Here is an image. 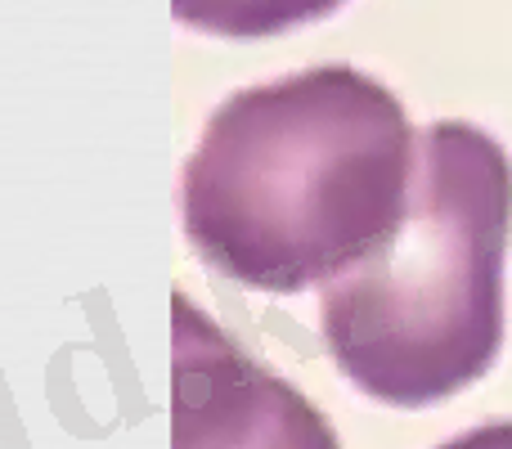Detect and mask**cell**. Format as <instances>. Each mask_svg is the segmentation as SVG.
<instances>
[{
  "instance_id": "obj_1",
  "label": "cell",
  "mask_w": 512,
  "mask_h": 449,
  "mask_svg": "<svg viewBox=\"0 0 512 449\" xmlns=\"http://www.w3.org/2000/svg\"><path fill=\"white\" fill-rule=\"evenodd\" d=\"M414 149L400 99L346 63L234 90L180 176L185 238L243 288H324L396 234Z\"/></svg>"
},
{
  "instance_id": "obj_2",
  "label": "cell",
  "mask_w": 512,
  "mask_h": 449,
  "mask_svg": "<svg viewBox=\"0 0 512 449\" xmlns=\"http://www.w3.org/2000/svg\"><path fill=\"white\" fill-rule=\"evenodd\" d=\"M512 162L472 122H436L414 149L396 234L324 283L333 364L391 409H423L486 378L504 346Z\"/></svg>"
},
{
  "instance_id": "obj_3",
  "label": "cell",
  "mask_w": 512,
  "mask_h": 449,
  "mask_svg": "<svg viewBox=\"0 0 512 449\" xmlns=\"http://www.w3.org/2000/svg\"><path fill=\"white\" fill-rule=\"evenodd\" d=\"M171 449H342L328 418L185 292L171 297Z\"/></svg>"
},
{
  "instance_id": "obj_4",
  "label": "cell",
  "mask_w": 512,
  "mask_h": 449,
  "mask_svg": "<svg viewBox=\"0 0 512 449\" xmlns=\"http://www.w3.org/2000/svg\"><path fill=\"white\" fill-rule=\"evenodd\" d=\"M342 5L346 0H171V14L180 27H194V32L256 41V36H279L319 23Z\"/></svg>"
},
{
  "instance_id": "obj_5",
  "label": "cell",
  "mask_w": 512,
  "mask_h": 449,
  "mask_svg": "<svg viewBox=\"0 0 512 449\" xmlns=\"http://www.w3.org/2000/svg\"><path fill=\"white\" fill-rule=\"evenodd\" d=\"M441 449H512V423H486V427H472V432L454 436Z\"/></svg>"
}]
</instances>
